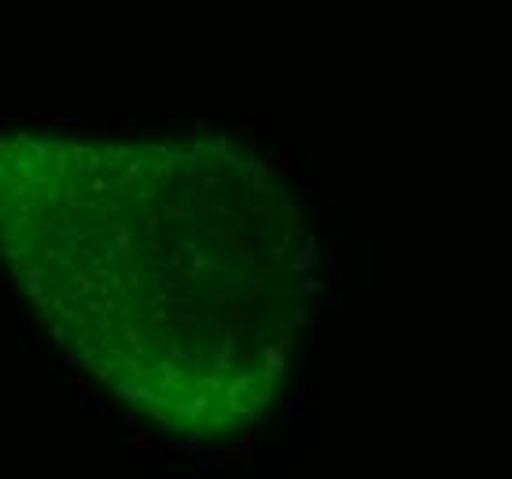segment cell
I'll return each mask as SVG.
<instances>
[{
    "instance_id": "1",
    "label": "cell",
    "mask_w": 512,
    "mask_h": 479,
    "mask_svg": "<svg viewBox=\"0 0 512 479\" xmlns=\"http://www.w3.org/2000/svg\"><path fill=\"white\" fill-rule=\"evenodd\" d=\"M0 255L48 336L137 417L233 439L314 317L299 196L222 137H0Z\"/></svg>"
}]
</instances>
